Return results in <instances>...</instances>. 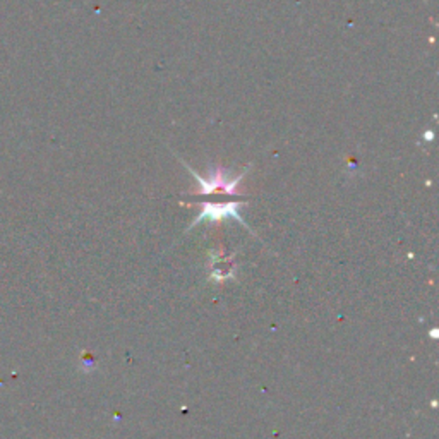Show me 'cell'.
Returning <instances> with one entry per match:
<instances>
[{"label":"cell","instance_id":"6da1fadb","mask_svg":"<svg viewBox=\"0 0 439 439\" xmlns=\"http://www.w3.org/2000/svg\"><path fill=\"white\" fill-rule=\"evenodd\" d=\"M184 163V167L187 168L189 173H191L192 177H194L196 180H198L199 184V189L194 192H189V194H194V196H206V194H213V192H225V194L229 196H244V192L238 191V184H241V180L244 179L245 173L249 172V168H251V165H249L248 168H244V172L241 173L238 177H234V179H229V170L227 168H223L222 165H211L210 167V177H204L199 175L198 172L192 170L191 167L186 163L184 160H180Z\"/></svg>","mask_w":439,"mask_h":439},{"label":"cell","instance_id":"3957f363","mask_svg":"<svg viewBox=\"0 0 439 439\" xmlns=\"http://www.w3.org/2000/svg\"><path fill=\"white\" fill-rule=\"evenodd\" d=\"M424 140L427 141H433L434 140V134L431 133V130H427V133H424Z\"/></svg>","mask_w":439,"mask_h":439},{"label":"cell","instance_id":"7a4b0ae2","mask_svg":"<svg viewBox=\"0 0 439 439\" xmlns=\"http://www.w3.org/2000/svg\"><path fill=\"white\" fill-rule=\"evenodd\" d=\"M244 204L245 203H241V201H230V203H204V201H201V213L198 215V218H196L194 222H191V225H189V230L194 229L198 223L204 222V219L215 223V222H223V219H227V218L237 219V222L241 223L244 229L251 230L249 229L248 223L244 222V218L241 217V213H238V210H241Z\"/></svg>","mask_w":439,"mask_h":439}]
</instances>
